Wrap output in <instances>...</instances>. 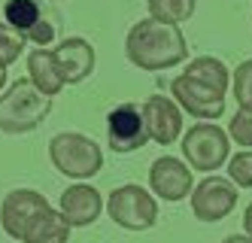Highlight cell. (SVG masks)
<instances>
[{"instance_id": "1", "label": "cell", "mask_w": 252, "mask_h": 243, "mask_svg": "<svg viewBox=\"0 0 252 243\" xmlns=\"http://www.w3.org/2000/svg\"><path fill=\"white\" fill-rule=\"evenodd\" d=\"M125 58L137 70H146V73L179 67L189 58L186 34L179 25H167V22H158V18L146 15L137 25H131L128 36H125Z\"/></svg>"}, {"instance_id": "2", "label": "cell", "mask_w": 252, "mask_h": 243, "mask_svg": "<svg viewBox=\"0 0 252 243\" xmlns=\"http://www.w3.org/2000/svg\"><path fill=\"white\" fill-rule=\"evenodd\" d=\"M52 113V98L33 85L28 76L9 82L0 95V134H31Z\"/></svg>"}, {"instance_id": "3", "label": "cell", "mask_w": 252, "mask_h": 243, "mask_svg": "<svg viewBox=\"0 0 252 243\" xmlns=\"http://www.w3.org/2000/svg\"><path fill=\"white\" fill-rule=\"evenodd\" d=\"M49 161L55 171L70 176L73 182H85L100 174L103 167V146L79 131H61L49 140Z\"/></svg>"}, {"instance_id": "4", "label": "cell", "mask_w": 252, "mask_h": 243, "mask_svg": "<svg viewBox=\"0 0 252 243\" xmlns=\"http://www.w3.org/2000/svg\"><path fill=\"white\" fill-rule=\"evenodd\" d=\"M183 158L189 161L191 171L213 174L222 171L231 158V137L222 125L216 122H197L189 131H183Z\"/></svg>"}, {"instance_id": "5", "label": "cell", "mask_w": 252, "mask_h": 243, "mask_svg": "<svg viewBox=\"0 0 252 243\" xmlns=\"http://www.w3.org/2000/svg\"><path fill=\"white\" fill-rule=\"evenodd\" d=\"M106 216L125 231H149L158 222V198L137 182H125L106 195Z\"/></svg>"}, {"instance_id": "6", "label": "cell", "mask_w": 252, "mask_h": 243, "mask_svg": "<svg viewBox=\"0 0 252 243\" xmlns=\"http://www.w3.org/2000/svg\"><path fill=\"white\" fill-rule=\"evenodd\" d=\"M189 201H191V213H194L197 222H222L225 216L234 213V207H237L240 189H237V185H234L228 176L207 174V176L191 189Z\"/></svg>"}, {"instance_id": "7", "label": "cell", "mask_w": 252, "mask_h": 243, "mask_svg": "<svg viewBox=\"0 0 252 243\" xmlns=\"http://www.w3.org/2000/svg\"><path fill=\"white\" fill-rule=\"evenodd\" d=\"M170 95L183 106V113L201 119V122H216V119L225 116V91L194 79L189 73H179L170 82Z\"/></svg>"}, {"instance_id": "8", "label": "cell", "mask_w": 252, "mask_h": 243, "mask_svg": "<svg viewBox=\"0 0 252 243\" xmlns=\"http://www.w3.org/2000/svg\"><path fill=\"white\" fill-rule=\"evenodd\" d=\"M194 189V171L189 167L186 158L176 155H161L149 167V192L167 204H176L189 198Z\"/></svg>"}, {"instance_id": "9", "label": "cell", "mask_w": 252, "mask_h": 243, "mask_svg": "<svg viewBox=\"0 0 252 243\" xmlns=\"http://www.w3.org/2000/svg\"><path fill=\"white\" fill-rule=\"evenodd\" d=\"M149 143V131H146V119L143 109L137 104H119L110 116H106V146L113 152L125 155V152H137Z\"/></svg>"}, {"instance_id": "10", "label": "cell", "mask_w": 252, "mask_h": 243, "mask_svg": "<svg viewBox=\"0 0 252 243\" xmlns=\"http://www.w3.org/2000/svg\"><path fill=\"white\" fill-rule=\"evenodd\" d=\"M140 109H143V119H146L149 140H155L158 146H173L179 137H183L186 119H183V106H179L173 98L152 95V98H146V104Z\"/></svg>"}, {"instance_id": "11", "label": "cell", "mask_w": 252, "mask_h": 243, "mask_svg": "<svg viewBox=\"0 0 252 243\" xmlns=\"http://www.w3.org/2000/svg\"><path fill=\"white\" fill-rule=\"evenodd\" d=\"M58 210L64 213V219L70 222L73 228H88L100 219V213L106 210V201L103 195L94 189V185L85 182H73L61 192V201H58Z\"/></svg>"}, {"instance_id": "12", "label": "cell", "mask_w": 252, "mask_h": 243, "mask_svg": "<svg viewBox=\"0 0 252 243\" xmlns=\"http://www.w3.org/2000/svg\"><path fill=\"white\" fill-rule=\"evenodd\" d=\"M43 207H49L43 192H37V189H12L3 198V204H0V228H3L12 240L22 243L25 225L31 222V216L40 213Z\"/></svg>"}, {"instance_id": "13", "label": "cell", "mask_w": 252, "mask_h": 243, "mask_svg": "<svg viewBox=\"0 0 252 243\" xmlns=\"http://www.w3.org/2000/svg\"><path fill=\"white\" fill-rule=\"evenodd\" d=\"M52 52H55L64 85H79L94 73L97 55H94V46L88 43L85 36H67V40H61L58 49H52Z\"/></svg>"}, {"instance_id": "14", "label": "cell", "mask_w": 252, "mask_h": 243, "mask_svg": "<svg viewBox=\"0 0 252 243\" xmlns=\"http://www.w3.org/2000/svg\"><path fill=\"white\" fill-rule=\"evenodd\" d=\"M73 225L64 219V213L58 207H43L40 213H33L31 222L25 225L22 243H67Z\"/></svg>"}, {"instance_id": "15", "label": "cell", "mask_w": 252, "mask_h": 243, "mask_svg": "<svg viewBox=\"0 0 252 243\" xmlns=\"http://www.w3.org/2000/svg\"><path fill=\"white\" fill-rule=\"evenodd\" d=\"M28 79L37 85L43 95L49 98H58L61 88H64V79H61V70H58V61H55V52L52 49H33L28 55Z\"/></svg>"}, {"instance_id": "16", "label": "cell", "mask_w": 252, "mask_h": 243, "mask_svg": "<svg viewBox=\"0 0 252 243\" xmlns=\"http://www.w3.org/2000/svg\"><path fill=\"white\" fill-rule=\"evenodd\" d=\"M186 73H189V76L201 79V82H207V85H213V88H219V91H225V95H228V85H231V73H228V67H225L219 58H213V55H201V58L189 61Z\"/></svg>"}, {"instance_id": "17", "label": "cell", "mask_w": 252, "mask_h": 243, "mask_svg": "<svg viewBox=\"0 0 252 243\" xmlns=\"http://www.w3.org/2000/svg\"><path fill=\"white\" fill-rule=\"evenodd\" d=\"M197 0H146V9L152 18L158 22H167V25H183L194 15Z\"/></svg>"}, {"instance_id": "18", "label": "cell", "mask_w": 252, "mask_h": 243, "mask_svg": "<svg viewBox=\"0 0 252 243\" xmlns=\"http://www.w3.org/2000/svg\"><path fill=\"white\" fill-rule=\"evenodd\" d=\"M3 15H6V25L22 31L28 36V31L40 22V6L33 3V0H9L3 6Z\"/></svg>"}, {"instance_id": "19", "label": "cell", "mask_w": 252, "mask_h": 243, "mask_svg": "<svg viewBox=\"0 0 252 243\" xmlns=\"http://www.w3.org/2000/svg\"><path fill=\"white\" fill-rule=\"evenodd\" d=\"M231 95L237 101V106L252 109V58L240 61L231 70Z\"/></svg>"}, {"instance_id": "20", "label": "cell", "mask_w": 252, "mask_h": 243, "mask_svg": "<svg viewBox=\"0 0 252 243\" xmlns=\"http://www.w3.org/2000/svg\"><path fill=\"white\" fill-rule=\"evenodd\" d=\"M25 43H28V36L22 31L0 22V67H9V64L19 61L22 52H25Z\"/></svg>"}, {"instance_id": "21", "label": "cell", "mask_w": 252, "mask_h": 243, "mask_svg": "<svg viewBox=\"0 0 252 243\" xmlns=\"http://www.w3.org/2000/svg\"><path fill=\"white\" fill-rule=\"evenodd\" d=\"M228 137H231L234 146L252 149V109L237 106V113L228 119Z\"/></svg>"}, {"instance_id": "22", "label": "cell", "mask_w": 252, "mask_h": 243, "mask_svg": "<svg viewBox=\"0 0 252 243\" xmlns=\"http://www.w3.org/2000/svg\"><path fill=\"white\" fill-rule=\"evenodd\" d=\"M228 179L237 189H252V149H240L228 158Z\"/></svg>"}, {"instance_id": "23", "label": "cell", "mask_w": 252, "mask_h": 243, "mask_svg": "<svg viewBox=\"0 0 252 243\" xmlns=\"http://www.w3.org/2000/svg\"><path fill=\"white\" fill-rule=\"evenodd\" d=\"M28 40H31L33 46H49L52 40H55V28H52L49 22H43V18H40V22L28 31Z\"/></svg>"}, {"instance_id": "24", "label": "cell", "mask_w": 252, "mask_h": 243, "mask_svg": "<svg viewBox=\"0 0 252 243\" xmlns=\"http://www.w3.org/2000/svg\"><path fill=\"white\" fill-rule=\"evenodd\" d=\"M222 243H252V234H246V231L243 234H228Z\"/></svg>"}, {"instance_id": "25", "label": "cell", "mask_w": 252, "mask_h": 243, "mask_svg": "<svg viewBox=\"0 0 252 243\" xmlns=\"http://www.w3.org/2000/svg\"><path fill=\"white\" fill-rule=\"evenodd\" d=\"M243 231H246V234H252V204L243 210Z\"/></svg>"}, {"instance_id": "26", "label": "cell", "mask_w": 252, "mask_h": 243, "mask_svg": "<svg viewBox=\"0 0 252 243\" xmlns=\"http://www.w3.org/2000/svg\"><path fill=\"white\" fill-rule=\"evenodd\" d=\"M6 88V67H0V91Z\"/></svg>"}, {"instance_id": "27", "label": "cell", "mask_w": 252, "mask_h": 243, "mask_svg": "<svg viewBox=\"0 0 252 243\" xmlns=\"http://www.w3.org/2000/svg\"><path fill=\"white\" fill-rule=\"evenodd\" d=\"M55 3H61V0H55Z\"/></svg>"}]
</instances>
